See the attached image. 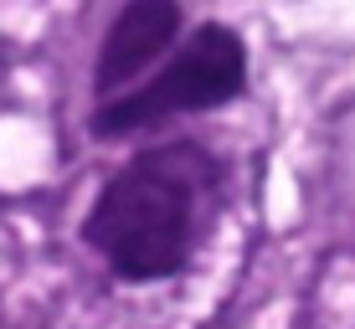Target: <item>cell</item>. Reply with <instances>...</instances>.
<instances>
[{"label":"cell","mask_w":355,"mask_h":329,"mask_svg":"<svg viewBox=\"0 0 355 329\" xmlns=\"http://www.w3.org/2000/svg\"><path fill=\"white\" fill-rule=\"evenodd\" d=\"M216 186H222V165L201 144H155L103 180L83 216V242L124 283L175 278L206 231Z\"/></svg>","instance_id":"cell-1"},{"label":"cell","mask_w":355,"mask_h":329,"mask_svg":"<svg viewBox=\"0 0 355 329\" xmlns=\"http://www.w3.org/2000/svg\"><path fill=\"white\" fill-rule=\"evenodd\" d=\"M242 88H248V46H242V36L222 26V21H206V26L191 31V42L155 78L98 103L93 139H124V134L160 124V118L206 114V108L242 98Z\"/></svg>","instance_id":"cell-2"},{"label":"cell","mask_w":355,"mask_h":329,"mask_svg":"<svg viewBox=\"0 0 355 329\" xmlns=\"http://www.w3.org/2000/svg\"><path fill=\"white\" fill-rule=\"evenodd\" d=\"M180 26H186L180 0H124V10L103 31V46H98V62H93L98 98H114V93L134 88L170 52Z\"/></svg>","instance_id":"cell-3"}]
</instances>
